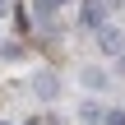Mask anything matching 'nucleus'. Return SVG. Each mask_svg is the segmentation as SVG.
Segmentation results:
<instances>
[{
	"label": "nucleus",
	"instance_id": "1",
	"mask_svg": "<svg viewBox=\"0 0 125 125\" xmlns=\"http://www.w3.org/2000/svg\"><path fill=\"white\" fill-rule=\"evenodd\" d=\"M93 32H97V46H102L107 56H121L125 51V32L121 28H93Z\"/></svg>",
	"mask_w": 125,
	"mask_h": 125
},
{
	"label": "nucleus",
	"instance_id": "2",
	"mask_svg": "<svg viewBox=\"0 0 125 125\" xmlns=\"http://www.w3.org/2000/svg\"><path fill=\"white\" fill-rule=\"evenodd\" d=\"M102 14H107V0H83V23L88 28H102Z\"/></svg>",
	"mask_w": 125,
	"mask_h": 125
},
{
	"label": "nucleus",
	"instance_id": "3",
	"mask_svg": "<svg viewBox=\"0 0 125 125\" xmlns=\"http://www.w3.org/2000/svg\"><path fill=\"white\" fill-rule=\"evenodd\" d=\"M60 5H65V0H32V9H37V19H42V23H51Z\"/></svg>",
	"mask_w": 125,
	"mask_h": 125
},
{
	"label": "nucleus",
	"instance_id": "4",
	"mask_svg": "<svg viewBox=\"0 0 125 125\" xmlns=\"http://www.w3.org/2000/svg\"><path fill=\"white\" fill-rule=\"evenodd\" d=\"M32 88H37L42 97H51V93H56V79H51V74H37V79H32Z\"/></svg>",
	"mask_w": 125,
	"mask_h": 125
},
{
	"label": "nucleus",
	"instance_id": "5",
	"mask_svg": "<svg viewBox=\"0 0 125 125\" xmlns=\"http://www.w3.org/2000/svg\"><path fill=\"white\" fill-rule=\"evenodd\" d=\"M102 121L107 125H125V111H102Z\"/></svg>",
	"mask_w": 125,
	"mask_h": 125
},
{
	"label": "nucleus",
	"instance_id": "6",
	"mask_svg": "<svg viewBox=\"0 0 125 125\" xmlns=\"http://www.w3.org/2000/svg\"><path fill=\"white\" fill-rule=\"evenodd\" d=\"M9 9H14V0H0V19H5V14H9Z\"/></svg>",
	"mask_w": 125,
	"mask_h": 125
},
{
	"label": "nucleus",
	"instance_id": "7",
	"mask_svg": "<svg viewBox=\"0 0 125 125\" xmlns=\"http://www.w3.org/2000/svg\"><path fill=\"white\" fill-rule=\"evenodd\" d=\"M116 70H121V74H125V51H121V60H116Z\"/></svg>",
	"mask_w": 125,
	"mask_h": 125
},
{
	"label": "nucleus",
	"instance_id": "8",
	"mask_svg": "<svg viewBox=\"0 0 125 125\" xmlns=\"http://www.w3.org/2000/svg\"><path fill=\"white\" fill-rule=\"evenodd\" d=\"M0 125H5V121H0Z\"/></svg>",
	"mask_w": 125,
	"mask_h": 125
}]
</instances>
